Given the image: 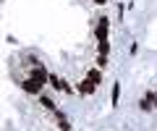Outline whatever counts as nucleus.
<instances>
[{
  "label": "nucleus",
  "instance_id": "39448f33",
  "mask_svg": "<svg viewBox=\"0 0 157 131\" xmlns=\"http://www.w3.org/2000/svg\"><path fill=\"white\" fill-rule=\"evenodd\" d=\"M42 105H45L47 110H52V113H58V110H55V105H52V100H50V97H42Z\"/></svg>",
  "mask_w": 157,
  "mask_h": 131
},
{
  "label": "nucleus",
  "instance_id": "423d86ee",
  "mask_svg": "<svg viewBox=\"0 0 157 131\" xmlns=\"http://www.w3.org/2000/svg\"><path fill=\"white\" fill-rule=\"evenodd\" d=\"M105 66H107V55H100L97 58V68H105Z\"/></svg>",
  "mask_w": 157,
  "mask_h": 131
},
{
  "label": "nucleus",
  "instance_id": "6e6552de",
  "mask_svg": "<svg viewBox=\"0 0 157 131\" xmlns=\"http://www.w3.org/2000/svg\"><path fill=\"white\" fill-rule=\"evenodd\" d=\"M94 3H97V6H102V3H107V0H94Z\"/></svg>",
  "mask_w": 157,
  "mask_h": 131
},
{
  "label": "nucleus",
  "instance_id": "7ed1b4c3",
  "mask_svg": "<svg viewBox=\"0 0 157 131\" xmlns=\"http://www.w3.org/2000/svg\"><path fill=\"white\" fill-rule=\"evenodd\" d=\"M86 79H89L94 87H100V84H102V68H92L89 74H86Z\"/></svg>",
  "mask_w": 157,
  "mask_h": 131
},
{
  "label": "nucleus",
  "instance_id": "f257e3e1",
  "mask_svg": "<svg viewBox=\"0 0 157 131\" xmlns=\"http://www.w3.org/2000/svg\"><path fill=\"white\" fill-rule=\"evenodd\" d=\"M42 84H45V81H39V79H32V76H29L26 81H24V92H29V94H39V92H42Z\"/></svg>",
  "mask_w": 157,
  "mask_h": 131
},
{
  "label": "nucleus",
  "instance_id": "0eeeda50",
  "mask_svg": "<svg viewBox=\"0 0 157 131\" xmlns=\"http://www.w3.org/2000/svg\"><path fill=\"white\" fill-rule=\"evenodd\" d=\"M118 92H121V87L115 84V87H113V105H118Z\"/></svg>",
  "mask_w": 157,
  "mask_h": 131
},
{
  "label": "nucleus",
  "instance_id": "f03ea898",
  "mask_svg": "<svg viewBox=\"0 0 157 131\" xmlns=\"http://www.w3.org/2000/svg\"><path fill=\"white\" fill-rule=\"evenodd\" d=\"M97 42H107V18H100L97 24Z\"/></svg>",
  "mask_w": 157,
  "mask_h": 131
},
{
  "label": "nucleus",
  "instance_id": "1a4fd4ad",
  "mask_svg": "<svg viewBox=\"0 0 157 131\" xmlns=\"http://www.w3.org/2000/svg\"><path fill=\"white\" fill-rule=\"evenodd\" d=\"M63 131H68V129H63Z\"/></svg>",
  "mask_w": 157,
  "mask_h": 131
},
{
  "label": "nucleus",
  "instance_id": "20e7f679",
  "mask_svg": "<svg viewBox=\"0 0 157 131\" xmlns=\"http://www.w3.org/2000/svg\"><path fill=\"white\" fill-rule=\"evenodd\" d=\"M94 89H97V87L92 84L89 79H84V81H81V84H78V92H81V94H92V92H94Z\"/></svg>",
  "mask_w": 157,
  "mask_h": 131
}]
</instances>
